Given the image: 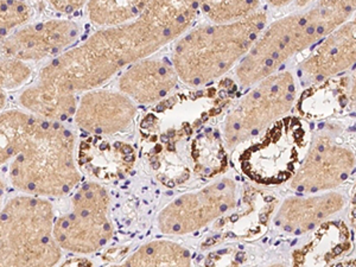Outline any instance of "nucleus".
Wrapping results in <instances>:
<instances>
[{"label": "nucleus", "mask_w": 356, "mask_h": 267, "mask_svg": "<svg viewBox=\"0 0 356 267\" xmlns=\"http://www.w3.org/2000/svg\"><path fill=\"white\" fill-rule=\"evenodd\" d=\"M197 0H151L134 21L97 30L49 62L38 81L69 94L99 88L120 70L157 53L194 24Z\"/></svg>", "instance_id": "nucleus-1"}, {"label": "nucleus", "mask_w": 356, "mask_h": 267, "mask_svg": "<svg viewBox=\"0 0 356 267\" xmlns=\"http://www.w3.org/2000/svg\"><path fill=\"white\" fill-rule=\"evenodd\" d=\"M307 11L273 22L260 33L246 56L238 63L236 77L243 87L277 73L291 57L317 44L350 21L356 0H315Z\"/></svg>", "instance_id": "nucleus-2"}, {"label": "nucleus", "mask_w": 356, "mask_h": 267, "mask_svg": "<svg viewBox=\"0 0 356 267\" xmlns=\"http://www.w3.org/2000/svg\"><path fill=\"white\" fill-rule=\"evenodd\" d=\"M267 15L257 10L236 21L188 30L172 54L178 79L191 87L208 85L238 65L266 28Z\"/></svg>", "instance_id": "nucleus-3"}, {"label": "nucleus", "mask_w": 356, "mask_h": 267, "mask_svg": "<svg viewBox=\"0 0 356 267\" xmlns=\"http://www.w3.org/2000/svg\"><path fill=\"white\" fill-rule=\"evenodd\" d=\"M75 136L62 122L38 117L21 150L11 159L10 179L24 194L61 197L81 181Z\"/></svg>", "instance_id": "nucleus-4"}, {"label": "nucleus", "mask_w": 356, "mask_h": 267, "mask_svg": "<svg viewBox=\"0 0 356 267\" xmlns=\"http://www.w3.org/2000/svg\"><path fill=\"white\" fill-rule=\"evenodd\" d=\"M54 208L45 197L24 195L0 211V266H54L61 247L54 235Z\"/></svg>", "instance_id": "nucleus-5"}, {"label": "nucleus", "mask_w": 356, "mask_h": 267, "mask_svg": "<svg viewBox=\"0 0 356 267\" xmlns=\"http://www.w3.org/2000/svg\"><path fill=\"white\" fill-rule=\"evenodd\" d=\"M312 136L309 126L297 118H282L240 152V172L259 186L288 182L303 161Z\"/></svg>", "instance_id": "nucleus-6"}, {"label": "nucleus", "mask_w": 356, "mask_h": 267, "mask_svg": "<svg viewBox=\"0 0 356 267\" xmlns=\"http://www.w3.org/2000/svg\"><path fill=\"white\" fill-rule=\"evenodd\" d=\"M255 85L223 122V140L229 150L259 136L295 106L297 85L290 72H277Z\"/></svg>", "instance_id": "nucleus-7"}, {"label": "nucleus", "mask_w": 356, "mask_h": 267, "mask_svg": "<svg viewBox=\"0 0 356 267\" xmlns=\"http://www.w3.org/2000/svg\"><path fill=\"white\" fill-rule=\"evenodd\" d=\"M110 208V195L102 184H82L74 194L70 211L54 223L58 246L76 254H92L102 250L114 235Z\"/></svg>", "instance_id": "nucleus-8"}, {"label": "nucleus", "mask_w": 356, "mask_h": 267, "mask_svg": "<svg viewBox=\"0 0 356 267\" xmlns=\"http://www.w3.org/2000/svg\"><path fill=\"white\" fill-rule=\"evenodd\" d=\"M238 204V186L221 178L200 191L181 195L158 214L157 227L165 235L193 234L221 219Z\"/></svg>", "instance_id": "nucleus-9"}, {"label": "nucleus", "mask_w": 356, "mask_h": 267, "mask_svg": "<svg viewBox=\"0 0 356 267\" xmlns=\"http://www.w3.org/2000/svg\"><path fill=\"white\" fill-rule=\"evenodd\" d=\"M355 170V154L329 134L310 140L308 151L290 179L291 189L302 195L318 194L342 186Z\"/></svg>", "instance_id": "nucleus-10"}, {"label": "nucleus", "mask_w": 356, "mask_h": 267, "mask_svg": "<svg viewBox=\"0 0 356 267\" xmlns=\"http://www.w3.org/2000/svg\"><path fill=\"white\" fill-rule=\"evenodd\" d=\"M79 33V24L69 19L22 25L0 42V55L24 62L41 61L65 51L76 41Z\"/></svg>", "instance_id": "nucleus-11"}, {"label": "nucleus", "mask_w": 356, "mask_h": 267, "mask_svg": "<svg viewBox=\"0 0 356 267\" xmlns=\"http://www.w3.org/2000/svg\"><path fill=\"white\" fill-rule=\"evenodd\" d=\"M137 114L134 100L122 93L90 89L77 102L75 122L86 134L104 137L127 130Z\"/></svg>", "instance_id": "nucleus-12"}, {"label": "nucleus", "mask_w": 356, "mask_h": 267, "mask_svg": "<svg viewBox=\"0 0 356 267\" xmlns=\"http://www.w3.org/2000/svg\"><path fill=\"white\" fill-rule=\"evenodd\" d=\"M355 60L356 22L350 19L318 42L308 58L300 63V76L320 83L352 68Z\"/></svg>", "instance_id": "nucleus-13"}, {"label": "nucleus", "mask_w": 356, "mask_h": 267, "mask_svg": "<svg viewBox=\"0 0 356 267\" xmlns=\"http://www.w3.org/2000/svg\"><path fill=\"white\" fill-rule=\"evenodd\" d=\"M346 206V197L336 191L291 196L275 213V226L286 234H307L328 221Z\"/></svg>", "instance_id": "nucleus-14"}, {"label": "nucleus", "mask_w": 356, "mask_h": 267, "mask_svg": "<svg viewBox=\"0 0 356 267\" xmlns=\"http://www.w3.org/2000/svg\"><path fill=\"white\" fill-rule=\"evenodd\" d=\"M178 75L172 63L159 58H144L125 69L118 88L139 105L161 102L174 90Z\"/></svg>", "instance_id": "nucleus-15"}, {"label": "nucleus", "mask_w": 356, "mask_h": 267, "mask_svg": "<svg viewBox=\"0 0 356 267\" xmlns=\"http://www.w3.org/2000/svg\"><path fill=\"white\" fill-rule=\"evenodd\" d=\"M77 163L82 171L99 181H118L127 177L136 165L134 146L124 142H111L102 137L81 143Z\"/></svg>", "instance_id": "nucleus-16"}, {"label": "nucleus", "mask_w": 356, "mask_h": 267, "mask_svg": "<svg viewBox=\"0 0 356 267\" xmlns=\"http://www.w3.org/2000/svg\"><path fill=\"white\" fill-rule=\"evenodd\" d=\"M348 227L341 221H325L316 228L315 234L303 247L293 252V264L328 265L352 250Z\"/></svg>", "instance_id": "nucleus-17"}, {"label": "nucleus", "mask_w": 356, "mask_h": 267, "mask_svg": "<svg viewBox=\"0 0 356 267\" xmlns=\"http://www.w3.org/2000/svg\"><path fill=\"white\" fill-rule=\"evenodd\" d=\"M350 104H355V79L334 76L302 94L298 111L305 117L321 118L343 111Z\"/></svg>", "instance_id": "nucleus-18"}, {"label": "nucleus", "mask_w": 356, "mask_h": 267, "mask_svg": "<svg viewBox=\"0 0 356 267\" xmlns=\"http://www.w3.org/2000/svg\"><path fill=\"white\" fill-rule=\"evenodd\" d=\"M19 102L29 113L51 122H65L74 117L79 100L75 94L65 93L37 80L21 94Z\"/></svg>", "instance_id": "nucleus-19"}, {"label": "nucleus", "mask_w": 356, "mask_h": 267, "mask_svg": "<svg viewBox=\"0 0 356 267\" xmlns=\"http://www.w3.org/2000/svg\"><path fill=\"white\" fill-rule=\"evenodd\" d=\"M125 266H191V252L171 240H154L139 247L122 263Z\"/></svg>", "instance_id": "nucleus-20"}, {"label": "nucleus", "mask_w": 356, "mask_h": 267, "mask_svg": "<svg viewBox=\"0 0 356 267\" xmlns=\"http://www.w3.org/2000/svg\"><path fill=\"white\" fill-rule=\"evenodd\" d=\"M38 117L22 111L0 112V165L10 162L21 150Z\"/></svg>", "instance_id": "nucleus-21"}, {"label": "nucleus", "mask_w": 356, "mask_h": 267, "mask_svg": "<svg viewBox=\"0 0 356 267\" xmlns=\"http://www.w3.org/2000/svg\"><path fill=\"white\" fill-rule=\"evenodd\" d=\"M151 0H88L86 4L89 21L99 28H107L134 21L150 4Z\"/></svg>", "instance_id": "nucleus-22"}, {"label": "nucleus", "mask_w": 356, "mask_h": 267, "mask_svg": "<svg viewBox=\"0 0 356 267\" xmlns=\"http://www.w3.org/2000/svg\"><path fill=\"white\" fill-rule=\"evenodd\" d=\"M201 8L211 22L223 23L243 18L257 11L260 0H197Z\"/></svg>", "instance_id": "nucleus-23"}, {"label": "nucleus", "mask_w": 356, "mask_h": 267, "mask_svg": "<svg viewBox=\"0 0 356 267\" xmlns=\"http://www.w3.org/2000/svg\"><path fill=\"white\" fill-rule=\"evenodd\" d=\"M191 157L195 164V170L206 176H215L222 172L227 165V154L225 146L220 142H202L199 138L191 146Z\"/></svg>", "instance_id": "nucleus-24"}, {"label": "nucleus", "mask_w": 356, "mask_h": 267, "mask_svg": "<svg viewBox=\"0 0 356 267\" xmlns=\"http://www.w3.org/2000/svg\"><path fill=\"white\" fill-rule=\"evenodd\" d=\"M33 16V10L23 0H0V42Z\"/></svg>", "instance_id": "nucleus-25"}, {"label": "nucleus", "mask_w": 356, "mask_h": 267, "mask_svg": "<svg viewBox=\"0 0 356 267\" xmlns=\"http://www.w3.org/2000/svg\"><path fill=\"white\" fill-rule=\"evenodd\" d=\"M33 75V69L28 62L16 57L0 55V89L15 90L28 83Z\"/></svg>", "instance_id": "nucleus-26"}, {"label": "nucleus", "mask_w": 356, "mask_h": 267, "mask_svg": "<svg viewBox=\"0 0 356 267\" xmlns=\"http://www.w3.org/2000/svg\"><path fill=\"white\" fill-rule=\"evenodd\" d=\"M47 1L58 13L70 15L85 8L88 0H47Z\"/></svg>", "instance_id": "nucleus-27"}, {"label": "nucleus", "mask_w": 356, "mask_h": 267, "mask_svg": "<svg viewBox=\"0 0 356 267\" xmlns=\"http://www.w3.org/2000/svg\"><path fill=\"white\" fill-rule=\"evenodd\" d=\"M268 4L275 6V8H284V6H288V5L293 3L295 0H267Z\"/></svg>", "instance_id": "nucleus-28"}, {"label": "nucleus", "mask_w": 356, "mask_h": 267, "mask_svg": "<svg viewBox=\"0 0 356 267\" xmlns=\"http://www.w3.org/2000/svg\"><path fill=\"white\" fill-rule=\"evenodd\" d=\"M315 0H295V4L297 8H307L309 5L314 3Z\"/></svg>", "instance_id": "nucleus-29"}, {"label": "nucleus", "mask_w": 356, "mask_h": 267, "mask_svg": "<svg viewBox=\"0 0 356 267\" xmlns=\"http://www.w3.org/2000/svg\"><path fill=\"white\" fill-rule=\"evenodd\" d=\"M5 105H6V93L3 89H0V112L4 110Z\"/></svg>", "instance_id": "nucleus-30"}, {"label": "nucleus", "mask_w": 356, "mask_h": 267, "mask_svg": "<svg viewBox=\"0 0 356 267\" xmlns=\"http://www.w3.org/2000/svg\"><path fill=\"white\" fill-rule=\"evenodd\" d=\"M5 186L4 183L0 181V211L3 209L1 204H3V199H4Z\"/></svg>", "instance_id": "nucleus-31"}]
</instances>
